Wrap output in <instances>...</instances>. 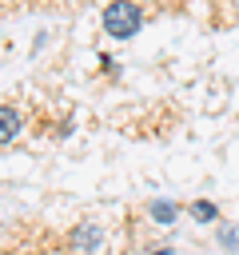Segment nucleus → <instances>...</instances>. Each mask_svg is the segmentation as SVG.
Here are the masks:
<instances>
[{"mask_svg": "<svg viewBox=\"0 0 239 255\" xmlns=\"http://www.w3.org/2000/svg\"><path fill=\"white\" fill-rule=\"evenodd\" d=\"M100 24H104V32H108L112 40H131V36L143 28V8H139L135 0H108Z\"/></svg>", "mask_w": 239, "mask_h": 255, "instance_id": "1", "label": "nucleus"}, {"mask_svg": "<svg viewBox=\"0 0 239 255\" xmlns=\"http://www.w3.org/2000/svg\"><path fill=\"white\" fill-rule=\"evenodd\" d=\"M100 243H104V223H100V219H80V223L68 231V247H72L76 255H96Z\"/></svg>", "mask_w": 239, "mask_h": 255, "instance_id": "2", "label": "nucleus"}, {"mask_svg": "<svg viewBox=\"0 0 239 255\" xmlns=\"http://www.w3.org/2000/svg\"><path fill=\"white\" fill-rule=\"evenodd\" d=\"M20 128H24V116H20L12 104H0V147L12 143V139L20 135Z\"/></svg>", "mask_w": 239, "mask_h": 255, "instance_id": "3", "label": "nucleus"}, {"mask_svg": "<svg viewBox=\"0 0 239 255\" xmlns=\"http://www.w3.org/2000/svg\"><path fill=\"white\" fill-rule=\"evenodd\" d=\"M147 211H151V219H155V223L171 227V223H175V211H179V207H175L171 199H155V203H147Z\"/></svg>", "mask_w": 239, "mask_h": 255, "instance_id": "4", "label": "nucleus"}, {"mask_svg": "<svg viewBox=\"0 0 239 255\" xmlns=\"http://www.w3.org/2000/svg\"><path fill=\"white\" fill-rule=\"evenodd\" d=\"M191 219H199V223H215V219H219V211H215V203L195 199V203H191Z\"/></svg>", "mask_w": 239, "mask_h": 255, "instance_id": "5", "label": "nucleus"}, {"mask_svg": "<svg viewBox=\"0 0 239 255\" xmlns=\"http://www.w3.org/2000/svg\"><path fill=\"white\" fill-rule=\"evenodd\" d=\"M219 243L227 251H239V227H219Z\"/></svg>", "mask_w": 239, "mask_h": 255, "instance_id": "6", "label": "nucleus"}, {"mask_svg": "<svg viewBox=\"0 0 239 255\" xmlns=\"http://www.w3.org/2000/svg\"><path fill=\"white\" fill-rule=\"evenodd\" d=\"M147 255H171V247H151Z\"/></svg>", "mask_w": 239, "mask_h": 255, "instance_id": "7", "label": "nucleus"}]
</instances>
